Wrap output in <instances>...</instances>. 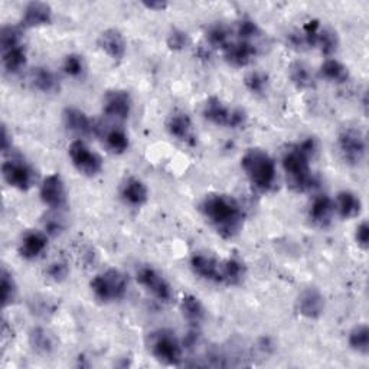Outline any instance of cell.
Here are the masks:
<instances>
[{"label":"cell","instance_id":"19","mask_svg":"<svg viewBox=\"0 0 369 369\" xmlns=\"http://www.w3.org/2000/svg\"><path fill=\"white\" fill-rule=\"evenodd\" d=\"M48 247V237L42 231H28L19 243V254L25 260H35L44 254Z\"/></svg>","mask_w":369,"mask_h":369},{"label":"cell","instance_id":"30","mask_svg":"<svg viewBox=\"0 0 369 369\" xmlns=\"http://www.w3.org/2000/svg\"><path fill=\"white\" fill-rule=\"evenodd\" d=\"M247 274V267L240 258H228L223 261V281L228 285H238Z\"/></svg>","mask_w":369,"mask_h":369},{"label":"cell","instance_id":"36","mask_svg":"<svg viewBox=\"0 0 369 369\" xmlns=\"http://www.w3.org/2000/svg\"><path fill=\"white\" fill-rule=\"evenodd\" d=\"M0 287H2V306L8 308V306L14 305L18 298V285H16L14 276L6 268L2 270Z\"/></svg>","mask_w":369,"mask_h":369},{"label":"cell","instance_id":"34","mask_svg":"<svg viewBox=\"0 0 369 369\" xmlns=\"http://www.w3.org/2000/svg\"><path fill=\"white\" fill-rule=\"evenodd\" d=\"M338 46H339L338 34L332 28L320 26L315 48H319L320 52L325 54V55H332L338 51Z\"/></svg>","mask_w":369,"mask_h":369},{"label":"cell","instance_id":"42","mask_svg":"<svg viewBox=\"0 0 369 369\" xmlns=\"http://www.w3.org/2000/svg\"><path fill=\"white\" fill-rule=\"evenodd\" d=\"M44 227H45V231L48 234H52V236H58L61 234L64 230H65V224H64V219L58 215H52V216H48L45 219L44 223Z\"/></svg>","mask_w":369,"mask_h":369},{"label":"cell","instance_id":"13","mask_svg":"<svg viewBox=\"0 0 369 369\" xmlns=\"http://www.w3.org/2000/svg\"><path fill=\"white\" fill-rule=\"evenodd\" d=\"M62 121L68 131L79 137H87L97 133V126L94 121L80 108L66 107L62 113Z\"/></svg>","mask_w":369,"mask_h":369},{"label":"cell","instance_id":"20","mask_svg":"<svg viewBox=\"0 0 369 369\" xmlns=\"http://www.w3.org/2000/svg\"><path fill=\"white\" fill-rule=\"evenodd\" d=\"M335 202L328 195H319L313 199L310 209H309V218L312 223L316 224L320 228H325L330 226L333 215H335Z\"/></svg>","mask_w":369,"mask_h":369},{"label":"cell","instance_id":"45","mask_svg":"<svg viewBox=\"0 0 369 369\" xmlns=\"http://www.w3.org/2000/svg\"><path fill=\"white\" fill-rule=\"evenodd\" d=\"M143 6L146 9H151V11H165L168 8V4L166 2H143Z\"/></svg>","mask_w":369,"mask_h":369},{"label":"cell","instance_id":"7","mask_svg":"<svg viewBox=\"0 0 369 369\" xmlns=\"http://www.w3.org/2000/svg\"><path fill=\"white\" fill-rule=\"evenodd\" d=\"M339 151L348 165L358 166L366 156V140L360 128L345 127L339 133Z\"/></svg>","mask_w":369,"mask_h":369},{"label":"cell","instance_id":"4","mask_svg":"<svg viewBox=\"0 0 369 369\" xmlns=\"http://www.w3.org/2000/svg\"><path fill=\"white\" fill-rule=\"evenodd\" d=\"M149 352L165 365H179L183 356V345L169 329H158L147 335Z\"/></svg>","mask_w":369,"mask_h":369},{"label":"cell","instance_id":"11","mask_svg":"<svg viewBox=\"0 0 369 369\" xmlns=\"http://www.w3.org/2000/svg\"><path fill=\"white\" fill-rule=\"evenodd\" d=\"M133 108V100L126 90H110L103 98V111L108 118L124 121Z\"/></svg>","mask_w":369,"mask_h":369},{"label":"cell","instance_id":"44","mask_svg":"<svg viewBox=\"0 0 369 369\" xmlns=\"http://www.w3.org/2000/svg\"><path fill=\"white\" fill-rule=\"evenodd\" d=\"M9 151H12V136L9 134L6 126L2 127V152L8 153Z\"/></svg>","mask_w":369,"mask_h":369},{"label":"cell","instance_id":"15","mask_svg":"<svg viewBox=\"0 0 369 369\" xmlns=\"http://www.w3.org/2000/svg\"><path fill=\"white\" fill-rule=\"evenodd\" d=\"M258 54V48L254 42L247 41H233L226 49H224V58L226 61L237 68H243L250 65Z\"/></svg>","mask_w":369,"mask_h":369},{"label":"cell","instance_id":"10","mask_svg":"<svg viewBox=\"0 0 369 369\" xmlns=\"http://www.w3.org/2000/svg\"><path fill=\"white\" fill-rule=\"evenodd\" d=\"M4 179L15 189L29 191L35 182V171L24 159L12 158L2 165Z\"/></svg>","mask_w":369,"mask_h":369},{"label":"cell","instance_id":"18","mask_svg":"<svg viewBox=\"0 0 369 369\" xmlns=\"http://www.w3.org/2000/svg\"><path fill=\"white\" fill-rule=\"evenodd\" d=\"M98 46L103 52H106L111 59H123L126 55L127 44L123 34L118 29L110 28L100 34L98 36Z\"/></svg>","mask_w":369,"mask_h":369},{"label":"cell","instance_id":"22","mask_svg":"<svg viewBox=\"0 0 369 369\" xmlns=\"http://www.w3.org/2000/svg\"><path fill=\"white\" fill-rule=\"evenodd\" d=\"M169 134L181 141H193V127L191 117L181 110L173 111L166 121Z\"/></svg>","mask_w":369,"mask_h":369},{"label":"cell","instance_id":"26","mask_svg":"<svg viewBox=\"0 0 369 369\" xmlns=\"http://www.w3.org/2000/svg\"><path fill=\"white\" fill-rule=\"evenodd\" d=\"M288 76L291 83L300 90H310L316 86L313 72L310 66L306 65L305 62H300V61L293 62L288 69Z\"/></svg>","mask_w":369,"mask_h":369},{"label":"cell","instance_id":"8","mask_svg":"<svg viewBox=\"0 0 369 369\" xmlns=\"http://www.w3.org/2000/svg\"><path fill=\"white\" fill-rule=\"evenodd\" d=\"M68 155L74 168L84 176L93 178L103 171L101 158L94 151H91L83 140L72 141L68 149Z\"/></svg>","mask_w":369,"mask_h":369},{"label":"cell","instance_id":"14","mask_svg":"<svg viewBox=\"0 0 369 369\" xmlns=\"http://www.w3.org/2000/svg\"><path fill=\"white\" fill-rule=\"evenodd\" d=\"M296 310L306 319H319L325 312L323 294L315 288H305L296 300Z\"/></svg>","mask_w":369,"mask_h":369},{"label":"cell","instance_id":"35","mask_svg":"<svg viewBox=\"0 0 369 369\" xmlns=\"http://www.w3.org/2000/svg\"><path fill=\"white\" fill-rule=\"evenodd\" d=\"M24 45V34L21 28L5 25L0 31V46H2V52L22 46Z\"/></svg>","mask_w":369,"mask_h":369},{"label":"cell","instance_id":"2","mask_svg":"<svg viewBox=\"0 0 369 369\" xmlns=\"http://www.w3.org/2000/svg\"><path fill=\"white\" fill-rule=\"evenodd\" d=\"M318 152V141L308 137L302 143L293 146L283 156V169L287 175L288 186L296 192H308L318 185V179L312 172L310 159Z\"/></svg>","mask_w":369,"mask_h":369},{"label":"cell","instance_id":"23","mask_svg":"<svg viewBox=\"0 0 369 369\" xmlns=\"http://www.w3.org/2000/svg\"><path fill=\"white\" fill-rule=\"evenodd\" d=\"M333 202H335V211L343 219H353L359 216L362 212L360 198L350 191L339 192L336 196V201Z\"/></svg>","mask_w":369,"mask_h":369},{"label":"cell","instance_id":"17","mask_svg":"<svg viewBox=\"0 0 369 369\" xmlns=\"http://www.w3.org/2000/svg\"><path fill=\"white\" fill-rule=\"evenodd\" d=\"M52 24V9L44 2H31L25 6L21 19L22 28H41Z\"/></svg>","mask_w":369,"mask_h":369},{"label":"cell","instance_id":"5","mask_svg":"<svg viewBox=\"0 0 369 369\" xmlns=\"http://www.w3.org/2000/svg\"><path fill=\"white\" fill-rule=\"evenodd\" d=\"M91 291L97 300L103 303H113L121 300L128 287L127 277L117 268H108L97 274L90 283Z\"/></svg>","mask_w":369,"mask_h":369},{"label":"cell","instance_id":"1","mask_svg":"<svg viewBox=\"0 0 369 369\" xmlns=\"http://www.w3.org/2000/svg\"><path fill=\"white\" fill-rule=\"evenodd\" d=\"M201 212L213 227V230L226 240L237 237L244 227V209L241 203L231 195H206L201 202Z\"/></svg>","mask_w":369,"mask_h":369},{"label":"cell","instance_id":"27","mask_svg":"<svg viewBox=\"0 0 369 369\" xmlns=\"http://www.w3.org/2000/svg\"><path fill=\"white\" fill-rule=\"evenodd\" d=\"M181 310L183 318L195 328H198L206 318L205 306L196 296H192V294H186V296L182 299Z\"/></svg>","mask_w":369,"mask_h":369},{"label":"cell","instance_id":"43","mask_svg":"<svg viewBox=\"0 0 369 369\" xmlns=\"http://www.w3.org/2000/svg\"><path fill=\"white\" fill-rule=\"evenodd\" d=\"M355 241L362 250H368L369 247V226L366 221L360 223L355 231Z\"/></svg>","mask_w":369,"mask_h":369},{"label":"cell","instance_id":"28","mask_svg":"<svg viewBox=\"0 0 369 369\" xmlns=\"http://www.w3.org/2000/svg\"><path fill=\"white\" fill-rule=\"evenodd\" d=\"M320 76L325 80L335 83V84H345L350 79L348 66L335 58H329L322 64Z\"/></svg>","mask_w":369,"mask_h":369},{"label":"cell","instance_id":"40","mask_svg":"<svg viewBox=\"0 0 369 369\" xmlns=\"http://www.w3.org/2000/svg\"><path fill=\"white\" fill-rule=\"evenodd\" d=\"M166 44L172 51H182L189 45V36L185 31L173 28L168 35Z\"/></svg>","mask_w":369,"mask_h":369},{"label":"cell","instance_id":"38","mask_svg":"<svg viewBox=\"0 0 369 369\" xmlns=\"http://www.w3.org/2000/svg\"><path fill=\"white\" fill-rule=\"evenodd\" d=\"M236 34L238 36L240 41H247V42H253V39H258L263 35L261 28L258 26L257 22H254L250 18H243L237 22V28H236Z\"/></svg>","mask_w":369,"mask_h":369},{"label":"cell","instance_id":"3","mask_svg":"<svg viewBox=\"0 0 369 369\" xmlns=\"http://www.w3.org/2000/svg\"><path fill=\"white\" fill-rule=\"evenodd\" d=\"M241 168L258 191L268 192L274 188L277 179L276 163L263 149L247 151L241 158Z\"/></svg>","mask_w":369,"mask_h":369},{"label":"cell","instance_id":"33","mask_svg":"<svg viewBox=\"0 0 369 369\" xmlns=\"http://www.w3.org/2000/svg\"><path fill=\"white\" fill-rule=\"evenodd\" d=\"M349 346L358 353L368 355L369 353V329L366 325H356L348 338Z\"/></svg>","mask_w":369,"mask_h":369},{"label":"cell","instance_id":"37","mask_svg":"<svg viewBox=\"0 0 369 369\" xmlns=\"http://www.w3.org/2000/svg\"><path fill=\"white\" fill-rule=\"evenodd\" d=\"M62 69L66 76H69L72 79H81V77H84V74L87 71V65L81 55L69 54L65 56V59L62 62Z\"/></svg>","mask_w":369,"mask_h":369},{"label":"cell","instance_id":"16","mask_svg":"<svg viewBox=\"0 0 369 369\" xmlns=\"http://www.w3.org/2000/svg\"><path fill=\"white\" fill-rule=\"evenodd\" d=\"M191 267L193 273L203 280L213 283L223 281V261H218L211 256L202 253L193 254L191 258Z\"/></svg>","mask_w":369,"mask_h":369},{"label":"cell","instance_id":"39","mask_svg":"<svg viewBox=\"0 0 369 369\" xmlns=\"http://www.w3.org/2000/svg\"><path fill=\"white\" fill-rule=\"evenodd\" d=\"M244 83L250 93L256 96H263L268 89V76L263 71H251L250 74H247Z\"/></svg>","mask_w":369,"mask_h":369},{"label":"cell","instance_id":"21","mask_svg":"<svg viewBox=\"0 0 369 369\" xmlns=\"http://www.w3.org/2000/svg\"><path fill=\"white\" fill-rule=\"evenodd\" d=\"M121 199L131 206H141L149 199V189L138 178L130 176L120 186Z\"/></svg>","mask_w":369,"mask_h":369},{"label":"cell","instance_id":"41","mask_svg":"<svg viewBox=\"0 0 369 369\" xmlns=\"http://www.w3.org/2000/svg\"><path fill=\"white\" fill-rule=\"evenodd\" d=\"M68 266L62 261H55L52 264H49V267L46 268V276L48 278H51L55 283H61L68 277Z\"/></svg>","mask_w":369,"mask_h":369},{"label":"cell","instance_id":"24","mask_svg":"<svg viewBox=\"0 0 369 369\" xmlns=\"http://www.w3.org/2000/svg\"><path fill=\"white\" fill-rule=\"evenodd\" d=\"M31 84L41 93L54 94L59 91V80L55 74L45 66H36L31 71Z\"/></svg>","mask_w":369,"mask_h":369},{"label":"cell","instance_id":"9","mask_svg":"<svg viewBox=\"0 0 369 369\" xmlns=\"http://www.w3.org/2000/svg\"><path fill=\"white\" fill-rule=\"evenodd\" d=\"M136 280L146 291H149L159 302L169 303L172 300L173 298L172 285L156 268L151 266H141L136 271Z\"/></svg>","mask_w":369,"mask_h":369},{"label":"cell","instance_id":"6","mask_svg":"<svg viewBox=\"0 0 369 369\" xmlns=\"http://www.w3.org/2000/svg\"><path fill=\"white\" fill-rule=\"evenodd\" d=\"M202 116L216 126H226L230 128L244 127L247 123V113L238 107H228L218 97H209L202 108Z\"/></svg>","mask_w":369,"mask_h":369},{"label":"cell","instance_id":"12","mask_svg":"<svg viewBox=\"0 0 369 369\" xmlns=\"http://www.w3.org/2000/svg\"><path fill=\"white\" fill-rule=\"evenodd\" d=\"M41 201L51 209L59 211L66 205V189L62 178L58 173L46 176L39 189Z\"/></svg>","mask_w":369,"mask_h":369},{"label":"cell","instance_id":"31","mask_svg":"<svg viewBox=\"0 0 369 369\" xmlns=\"http://www.w3.org/2000/svg\"><path fill=\"white\" fill-rule=\"evenodd\" d=\"M29 343L38 353H51L55 349V338L45 328H34L29 333Z\"/></svg>","mask_w":369,"mask_h":369},{"label":"cell","instance_id":"29","mask_svg":"<svg viewBox=\"0 0 369 369\" xmlns=\"http://www.w3.org/2000/svg\"><path fill=\"white\" fill-rule=\"evenodd\" d=\"M103 140L107 146V149L116 155H123L128 149V144H130L127 133L118 126H113L107 128L103 134Z\"/></svg>","mask_w":369,"mask_h":369},{"label":"cell","instance_id":"25","mask_svg":"<svg viewBox=\"0 0 369 369\" xmlns=\"http://www.w3.org/2000/svg\"><path fill=\"white\" fill-rule=\"evenodd\" d=\"M206 44L212 49H221L224 51L231 42H233V31L230 26H227L223 22L212 24L206 29Z\"/></svg>","mask_w":369,"mask_h":369},{"label":"cell","instance_id":"32","mask_svg":"<svg viewBox=\"0 0 369 369\" xmlns=\"http://www.w3.org/2000/svg\"><path fill=\"white\" fill-rule=\"evenodd\" d=\"M2 62H4V68L9 74H18L19 71H22L26 65L25 46L22 45V46L2 52Z\"/></svg>","mask_w":369,"mask_h":369}]
</instances>
